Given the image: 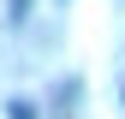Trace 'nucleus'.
<instances>
[{"label":"nucleus","mask_w":125,"mask_h":119,"mask_svg":"<svg viewBox=\"0 0 125 119\" xmlns=\"http://www.w3.org/2000/svg\"><path fill=\"white\" fill-rule=\"evenodd\" d=\"M6 119H36V107H30V101H12V107H6Z\"/></svg>","instance_id":"nucleus-1"}]
</instances>
